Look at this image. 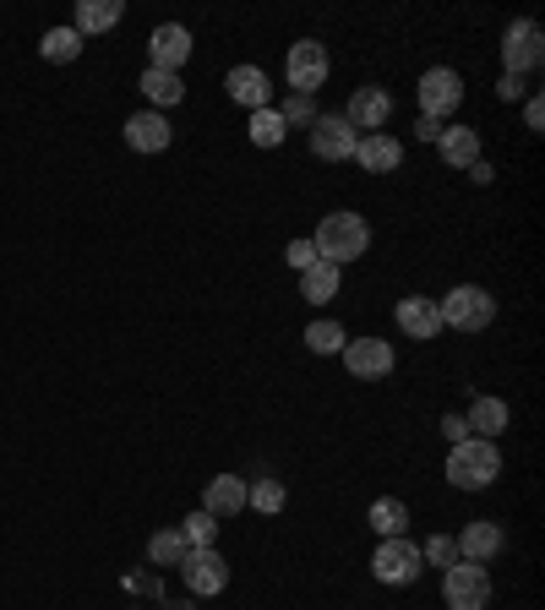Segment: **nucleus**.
<instances>
[{
    "instance_id": "c9c22d12",
    "label": "nucleus",
    "mask_w": 545,
    "mask_h": 610,
    "mask_svg": "<svg viewBox=\"0 0 545 610\" xmlns=\"http://www.w3.org/2000/svg\"><path fill=\"white\" fill-rule=\"evenodd\" d=\"M496 94H501L507 104H512V99H523V77H501V88H496Z\"/></svg>"
},
{
    "instance_id": "9b49d317",
    "label": "nucleus",
    "mask_w": 545,
    "mask_h": 610,
    "mask_svg": "<svg viewBox=\"0 0 545 610\" xmlns=\"http://www.w3.org/2000/svg\"><path fill=\"white\" fill-rule=\"evenodd\" d=\"M393 316H398V327H404L409 338H420V344H431V338L442 333V311H436V300H425V295H404V300L393 306Z\"/></svg>"
},
{
    "instance_id": "9d476101",
    "label": "nucleus",
    "mask_w": 545,
    "mask_h": 610,
    "mask_svg": "<svg viewBox=\"0 0 545 610\" xmlns=\"http://www.w3.org/2000/svg\"><path fill=\"white\" fill-rule=\"evenodd\" d=\"M344 365H349V376H360V382H382V376L393 371V349H387L382 338H349V344H344Z\"/></svg>"
},
{
    "instance_id": "2eb2a0df",
    "label": "nucleus",
    "mask_w": 545,
    "mask_h": 610,
    "mask_svg": "<svg viewBox=\"0 0 545 610\" xmlns=\"http://www.w3.org/2000/svg\"><path fill=\"white\" fill-rule=\"evenodd\" d=\"M355 164H360L366 175H393V170L404 164V148H398L387 132H371V137L355 142Z\"/></svg>"
},
{
    "instance_id": "c85d7f7f",
    "label": "nucleus",
    "mask_w": 545,
    "mask_h": 610,
    "mask_svg": "<svg viewBox=\"0 0 545 610\" xmlns=\"http://www.w3.org/2000/svg\"><path fill=\"white\" fill-rule=\"evenodd\" d=\"M344 344H349V333H344L338 322H327V316L306 327V349H311V354H344Z\"/></svg>"
},
{
    "instance_id": "f03ea898",
    "label": "nucleus",
    "mask_w": 545,
    "mask_h": 610,
    "mask_svg": "<svg viewBox=\"0 0 545 610\" xmlns=\"http://www.w3.org/2000/svg\"><path fill=\"white\" fill-rule=\"evenodd\" d=\"M496 474H501L496 441H480V436L453 441V452H447V485H458V490H485Z\"/></svg>"
},
{
    "instance_id": "b1692460",
    "label": "nucleus",
    "mask_w": 545,
    "mask_h": 610,
    "mask_svg": "<svg viewBox=\"0 0 545 610\" xmlns=\"http://www.w3.org/2000/svg\"><path fill=\"white\" fill-rule=\"evenodd\" d=\"M371 528H376V539H398L404 528H409V507L398 501V496H382V501H371Z\"/></svg>"
},
{
    "instance_id": "cd10ccee",
    "label": "nucleus",
    "mask_w": 545,
    "mask_h": 610,
    "mask_svg": "<svg viewBox=\"0 0 545 610\" xmlns=\"http://www.w3.org/2000/svg\"><path fill=\"white\" fill-rule=\"evenodd\" d=\"M284 137H289V126H284V115H278L273 104L251 115V148H278Z\"/></svg>"
},
{
    "instance_id": "a878e982",
    "label": "nucleus",
    "mask_w": 545,
    "mask_h": 610,
    "mask_svg": "<svg viewBox=\"0 0 545 610\" xmlns=\"http://www.w3.org/2000/svg\"><path fill=\"white\" fill-rule=\"evenodd\" d=\"M39 55H45L50 66H66V61L83 55V34H77V28H50V34L39 39Z\"/></svg>"
},
{
    "instance_id": "6ab92c4d",
    "label": "nucleus",
    "mask_w": 545,
    "mask_h": 610,
    "mask_svg": "<svg viewBox=\"0 0 545 610\" xmlns=\"http://www.w3.org/2000/svg\"><path fill=\"white\" fill-rule=\"evenodd\" d=\"M224 88H230V99H235V104H246L251 115H257V110H268V94H273L262 66H235V72L224 77Z\"/></svg>"
},
{
    "instance_id": "a211bd4d",
    "label": "nucleus",
    "mask_w": 545,
    "mask_h": 610,
    "mask_svg": "<svg viewBox=\"0 0 545 610\" xmlns=\"http://www.w3.org/2000/svg\"><path fill=\"white\" fill-rule=\"evenodd\" d=\"M453 545H458V561H480V567H485L491 556H501V523L480 518V523H469Z\"/></svg>"
},
{
    "instance_id": "e433bc0d",
    "label": "nucleus",
    "mask_w": 545,
    "mask_h": 610,
    "mask_svg": "<svg viewBox=\"0 0 545 610\" xmlns=\"http://www.w3.org/2000/svg\"><path fill=\"white\" fill-rule=\"evenodd\" d=\"M414 132H420V142H436V137H442V121H431V115H420V126H414Z\"/></svg>"
},
{
    "instance_id": "423d86ee",
    "label": "nucleus",
    "mask_w": 545,
    "mask_h": 610,
    "mask_svg": "<svg viewBox=\"0 0 545 610\" xmlns=\"http://www.w3.org/2000/svg\"><path fill=\"white\" fill-rule=\"evenodd\" d=\"M501 61H507V77L534 72V66L545 61V34H540V23H529V17L507 23V34H501Z\"/></svg>"
},
{
    "instance_id": "5701e85b",
    "label": "nucleus",
    "mask_w": 545,
    "mask_h": 610,
    "mask_svg": "<svg viewBox=\"0 0 545 610\" xmlns=\"http://www.w3.org/2000/svg\"><path fill=\"white\" fill-rule=\"evenodd\" d=\"M143 94H148V104L164 115L170 104L186 99V83H181V72H153V66H148V72H143Z\"/></svg>"
},
{
    "instance_id": "2f4dec72",
    "label": "nucleus",
    "mask_w": 545,
    "mask_h": 610,
    "mask_svg": "<svg viewBox=\"0 0 545 610\" xmlns=\"http://www.w3.org/2000/svg\"><path fill=\"white\" fill-rule=\"evenodd\" d=\"M420 556H425V561H436V567H453V561H458V545H453L447 534H431Z\"/></svg>"
},
{
    "instance_id": "f704fd0d",
    "label": "nucleus",
    "mask_w": 545,
    "mask_h": 610,
    "mask_svg": "<svg viewBox=\"0 0 545 610\" xmlns=\"http://www.w3.org/2000/svg\"><path fill=\"white\" fill-rule=\"evenodd\" d=\"M523 126H529V132H545V104H540V99H529V110H523Z\"/></svg>"
},
{
    "instance_id": "aec40b11",
    "label": "nucleus",
    "mask_w": 545,
    "mask_h": 610,
    "mask_svg": "<svg viewBox=\"0 0 545 610\" xmlns=\"http://www.w3.org/2000/svg\"><path fill=\"white\" fill-rule=\"evenodd\" d=\"M436 148H442V159H447L453 170H469V164L480 159V132H469V126H442Z\"/></svg>"
},
{
    "instance_id": "dca6fc26",
    "label": "nucleus",
    "mask_w": 545,
    "mask_h": 610,
    "mask_svg": "<svg viewBox=\"0 0 545 610\" xmlns=\"http://www.w3.org/2000/svg\"><path fill=\"white\" fill-rule=\"evenodd\" d=\"M181 567H186V583H191V594H219V588L230 583V561H224L219 550H191Z\"/></svg>"
},
{
    "instance_id": "4468645a",
    "label": "nucleus",
    "mask_w": 545,
    "mask_h": 610,
    "mask_svg": "<svg viewBox=\"0 0 545 610\" xmlns=\"http://www.w3.org/2000/svg\"><path fill=\"white\" fill-rule=\"evenodd\" d=\"M170 137H175V132H170V121H164L159 110H143V115L126 121V148H132V153H164Z\"/></svg>"
},
{
    "instance_id": "412c9836",
    "label": "nucleus",
    "mask_w": 545,
    "mask_h": 610,
    "mask_svg": "<svg viewBox=\"0 0 545 610\" xmlns=\"http://www.w3.org/2000/svg\"><path fill=\"white\" fill-rule=\"evenodd\" d=\"M507 420H512V409H507L501 398H474L463 425H469L480 441H491V436H501V431H507Z\"/></svg>"
},
{
    "instance_id": "4be33fe9",
    "label": "nucleus",
    "mask_w": 545,
    "mask_h": 610,
    "mask_svg": "<svg viewBox=\"0 0 545 610\" xmlns=\"http://www.w3.org/2000/svg\"><path fill=\"white\" fill-rule=\"evenodd\" d=\"M338 284H344V267H333V262H317V267L300 273V295H306V306H327V300L338 295Z\"/></svg>"
},
{
    "instance_id": "7ed1b4c3",
    "label": "nucleus",
    "mask_w": 545,
    "mask_h": 610,
    "mask_svg": "<svg viewBox=\"0 0 545 610\" xmlns=\"http://www.w3.org/2000/svg\"><path fill=\"white\" fill-rule=\"evenodd\" d=\"M436 311H442V327H453V333H485L496 316V300L480 284H458L447 300H436Z\"/></svg>"
},
{
    "instance_id": "f3484780",
    "label": "nucleus",
    "mask_w": 545,
    "mask_h": 610,
    "mask_svg": "<svg viewBox=\"0 0 545 610\" xmlns=\"http://www.w3.org/2000/svg\"><path fill=\"white\" fill-rule=\"evenodd\" d=\"M246 496H251V485H246L240 474H213V480H208V496H202V512L235 518V512L246 507Z\"/></svg>"
},
{
    "instance_id": "7c9ffc66",
    "label": "nucleus",
    "mask_w": 545,
    "mask_h": 610,
    "mask_svg": "<svg viewBox=\"0 0 545 610\" xmlns=\"http://www.w3.org/2000/svg\"><path fill=\"white\" fill-rule=\"evenodd\" d=\"M257 512H278L284 507V485L278 480H262V485H251V496H246Z\"/></svg>"
},
{
    "instance_id": "f8f14e48",
    "label": "nucleus",
    "mask_w": 545,
    "mask_h": 610,
    "mask_svg": "<svg viewBox=\"0 0 545 610\" xmlns=\"http://www.w3.org/2000/svg\"><path fill=\"white\" fill-rule=\"evenodd\" d=\"M148 55H153V72H181L186 55H191V34H186L181 23H164V28H153Z\"/></svg>"
},
{
    "instance_id": "c756f323",
    "label": "nucleus",
    "mask_w": 545,
    "mask_h": 610,
    "mask_svg": "<svg viewBox=\"0 0 545 610\" xmlns=\"http://www.w3.org/2000/svg\"><path fill=\"white\" fill-rule=\"evenodd\" d=\"M181 539H186L191 550H213V539H219V518H213V512H191V518L181 523Z\"/></svg>"
},
{
    "instance_id": "ddd939ff",
    "label": "nucleus",
    "mask_w": 545,
    "mask_h": 610,
    "mask_svg": "<svg viewBox=\"0 0 545 610\" xmlns=\"http://www.w3.org/2000/svg\"><path fill=\"white\" fill-rule=\"evenodd\" d=\"M387 115H393V99L382 94V88H355V99H349V110H344V121L355 126V132H382L387 126Z\"/></svg>"
},
{
    "instance_id": "20e7f679",
    "label": "nucleus",
    "mask_w": 545,
    "mask_h": 610,
    "mask_svg": "<svg viewBox=\"0 0 545 610\" xmlns=\"http://www.w3.org/2000/svg\"><path fill=\"white\" fill-rule=\"evenodd\" d=\"M420 567H425V556H420V545L414 539H382L376 545V556H371V577L376 583H387V588H404V583H414L420 577Z\"/></svg>"
},
{
    "instance_id": "4c0bfd02",
    "label": "nucleus",
    "mask_w": 545,
    "mask_h": 610,
    "mask_svg": "<svg viewBox=\"0 0 545 610\" xmlns=\"http://www.w3.org/2000/svg\"><path fill=\"white\" fill-rule=\"evenodd\" d=\"M442 431H447V436H453V441H463V436H469V425H463V420H458V414H447V420H442Z\"/></svg>"
},
{
    "instance_id": "bb28decb",
    "label": "nucleus",
    "mask_w": 545,
    "mask_h": 610,
    "mask_svg": "<svg viewBox=\"0 0 545 610\" xmlns=\"http://www.w3.org/2000/svg\"><path fill=\"white\" fill-rule=\"evenodd\" d=\"M186 556H191V545L181 539V528H159V534L148 539V561H153V567H181Z\"/></svg>"
},
{
    "instance_id": "f257e3e1",
    "label": "nucleus",
    "mask_w": 545,
    "mask_h": 610,
    "mask_svg": "<svg viewBox=\"0 0 545 610\" xmlns=\"http://www.w3.org/2000/svg\"><path fill=\"white\" fill-rule=\"evenodd\" d=\"M311 246H317V262H333V267H344V262L366 257V246H371V229H366V219H360V213H327V219L317 224Z\"/></svg>"
},
{
    "instance_id": "0eeeda50",
    "label": "nucleus",
    "mask_w": 545,
    "mask_h": 610,
    "mask_svg": "<svg viewBox=\"0 0 545 610\" xmlns=\"http://www.w3.org/2000/svg\"><path fill=\"white\" fill-rule=\"evenodd\" d=\"M420 115H431V121H442V115H453L458 104H463V77L453 72V66H431L425 77H420Z\"/></svg>"
},
{
    "instance_id": "1a4fd4ad",
    "label": "nucleus",
    "mask_w": 545,
    "mask_h": 610,
    "mask_svg": "<svg viewBox=\"0 0 545 610\" xmlns=\"http://www.w3.org/2000/svg\"><path fill=\"white\" fill-rule=\"evenodd\" d=\"M322 83H327V50L317 39H300L289 50V88H295V99H311Z\"/></svg>"
},
{
    "instance_id": "6e6552de",
    "label": "nucleus",
    "mask_w": 545,
    "mask_h": 610,
    "mask_svg": "<svg viewBox=\"0 0 545 610\" xmlns=\"http://www.w3.org/2000/svg\"><path fill=\"white\" fill-rule=\"evenodd\" d=\"M355 142H360V132H355L344 115H317V121H311V153H317V159L344 164V159H355Z\"/></svg>"
},
{
    "instance_id": "393cba45",
    "label": "nucleus",
    "mask_w": 545,
    "mask_h": 610,
    "mask_svg": "<svg viewBox=\"0 0 545 610\" xmlns=\"http://www.w3.org/2000/svg\"><path fill=\"white\" fill-rule=\"evenodd\" d=\"M121 23V0H83L77 7V34H110Z\"/></svg>"
},
{
    "instance_id": "473e14b6",
    "label": "nucleus",
    "mask_w": 545,
    "mask_h": 610,
    "mask_svg": "<svg viewBox=\"0 0 545 610\" xmlns=\"http://www.w3.org/2000/svg\"><path fill=\"white\" fill-rule=\"evenodd\" d=\"M284 262H289L295 273H306V267H317V246H311V240H289V251H284Z\"/></svg>"
},
{
    "instance_id": "39448f33",
    "label": "nucleus",
    "mask_w": 545,
    "mask_h": 610,
    "mask_svg": "<svg viewBox=\"0 0 545 610\" xmlns=\"http://www.w3.org/2000/svg\"><path fill=\"white\" fill-rule=\"evenodd\" d=\"M442 599L447 610H485L491 605V572L480 561H453L442 577Z\"/></svg>"
},
{
    "instance_id": "72a5a7b5",
    "label": "nucleus",
    "mask_w": 545,
    "mask_h": 610,
    "mask_svg": "<svg viewBox=\"0 0 545 610\" xmlns=\"http://www.w3.org/2000/svg\"><path fill=\"white\" fill-rule=\"evenodd\" d=\"M278 115H284V126H295V121H317V115H311V104H306V99H289V104H284V110H278Z\"/></svg>"
}]
</instances>
